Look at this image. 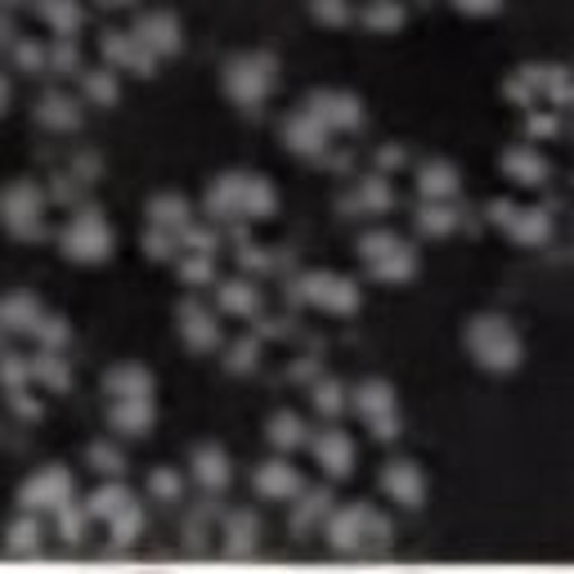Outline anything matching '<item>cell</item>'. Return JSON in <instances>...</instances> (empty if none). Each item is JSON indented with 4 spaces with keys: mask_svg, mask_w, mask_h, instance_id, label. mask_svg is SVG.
I'll return each instance as SVG.
<instances>
[{
    "mask_svg": "<svg viewBox=\"0 0 574 574\" xmlns=\"http://www.w3.org/2000/svg\"><path fill=\"white\" fill-rule=\"evenodd\" d=\"M359 23L372 27V32H391L404 23V0H368L359 10Z\"/></svg>",
    "mask_w": 574,
    "mask_h": 574,
    "instance_id": "cell-40",
    "label": "cell"
},
{
    "mask_svg": "<svg viewBox=\"0 0 574 574\" xmlns=\"http://www.w3.org/2000/svg\"><path fill=\"white\" fill-rule=\"evenodd\" d=\"M256 359H261V337L248 328L243 337H233L229 342V351H225V364L233 368V372H248V368H256Z\"/></svg>",
    "mask_w": 574,
    "mask_h": 574,
    "instance_id": "cell-44",
    "label": "cell"
},
{
    "mask_svg": "<svg viewBox=\"0 0 574 574\" xmlns=\"http://www.w3.org/2000/svg\"><path fill=\"white\" fill-rule=\"evenodd\" d=\"M45 68L59 72V77L81 72V45H77V36H55L50 50H45Z\"/></svg>",
    "mask_w": 574,
    "mask_h": 574,
    "instance_id": "cell-41",
    "label": "cell"
},
{
    "mask_svg": "<svg viewBox=\"0 0 574 574\" xmlns=\"http://www.w3.org/2000/svg\"><path fill=\"white\" fill-rule=\"evenodd\" d=\"M310 404L323 413V417H337L342 409H346V387H342V381L337 377H314L310 381Z\"/></svg>",
    "mask_w": 574,
    "mask_h": 574,
    "instance_id": "cell-38",
    "label": "cell"
},
{
    "mask_svg": "<svg viewBox=\"0 0 574 574\" xmlns=\"http://www.w3.org/2000/svg\"><path fill=\"white\" fill-rule=\"evenodd\" d=\"M310 10L319 23H332V27L351 23V0H310Z\"/></svg>",
    "mask_w": 574,
    "mask_h": 574,
    "instance_id": "cell-51",
    "label": "cell"
},
{
    "mask_svg": "<svg viewBox=\"0 0 574 574\" xmlns=\"http://www.w3.org/2000/svg\"><path fill=\"white\" fill-rule=\"evenodd\" d=\"M81 77V90H85V100H94V104H113L117 100V68H108V64H100V68H81L77 72Z\"/></svg>",
    "mask_w": 574,
    "mask_h": 574,
    "instance_id": "cell-37",
    "label": "cell"
},
{
    "mask_svg": "<svg viewBox=\"0 0 574 574\" xmlns=\"http://www.w3.org/2000/svg\"><path fill=\"white\" fill-rule=\"evenodd\" d=\"M5 100H10V81L0 77V108H5Z\"/></svg>",
    "mask_w": 574,
    "mask_h": 574,
    "instance_id": "cell-57",
    "label": "cell"
},
{
    "mask_svg": "<svg viewBox=\"0 0 574 574\" xmlns=\"http://www.w3.org/2000/svg\"><path fill=\"white\" fill-rule=\"evenodd\" d=\"M10 409L19 417H41V400L27 391V387H10Z\"/></svg>",
    "mask_w": 574,
    "mask_h": 574,
    "instance_id": "cell-52",
    "label": "cell"
},
{
    "mask_svg": "<svg viewBox=\"0 0 574 574\" xmlns=\"http://www.w3.org/2000/svg\"><path fill=\"white\" fill-rule=\"evenodd\" d=\"M498 167H503L516 184H548V175H552L548 158L535 149V144H512V149H503Z\"/></svg>",
    "mask_w": 574,
    "mask_h": 574,
    "instance_id": "cell-20",
    "label": "cell"
},
{
    "mask_svg": "<svg viewBox=\"0 0 574 574\" xmlns=\"http://www.w3.org/2000/svg\"><path fill=\"white\" fill-rule=\"evenodd\" d=\"M59 243H64L68 261H104V256H113V225H108V216L94 203H81L64 220Z\"/></svg>",
    "mask_w": 574,
    "mask_h": 574,
    "instance_id": "cell-6",
    "label": "cell"
},
{
    "mask_svg": "<svg viewBox=\"0 0 574 574\" xmlns=\"http://www.w3.org/2000/svg\"><path fill=\"white\" fill-rule=\"evenodd\" d=\"M306 445L314 449V462L328 475H337V481H342V475H351V467H355V440L346 436L342 426H323L319 436H310Z\"/></svg>",
    "mask_w": 574,
    "mask_h": 574,
    "instance_id": "cell-16",
    "label": "cell"
},
{
    "mask_svg": "<svg viewBox=\"0 0 574 574\" xmlns=\"http://www.w3.org/2000/svg\"><path fill=\"white\" fill-rule=\"evenodd\" d=\"M301 471L292 467V458H265L256 471H252V490L269 503H292L301 494Z\"/></svg>",
    "mask_w": 574,
    "mask_h": 574,
    "instance_id": "cell-11",
    "label": "cell"
},
{
    "mask_svg": "<svg viewBox=\"0 0 574 574\" xmlns=\"http://www.w3.org/2000/svg\"><path fill=\"white\" fill-rule=\"evenodd\" d=\"M175 328H180V337L194 346V351L220 346V319H216V310H207V306L194 301V297H184V301L175 306Z\"/></svg>",
    "mask_w": 574,
    "mask_h": 574,
    "instance_id": "cell-14",
    "label": "cell"
},
{
    "mask_svg": "<svg viewBox=\"0 0 574 574\" xmlns=\"http://www.w3.org/2000/svg\"><path fill=\"white\" fill-rule=\"evenodd\" d=\"M36 314H41V301L27 287H14V292L0 297V332H32Z\"/></svg>",
    "mask_w": 574,
    "mask_h": 574,
    "instance_id": "cell-29",
    "label": "cell"
},
{
    "mask_svg": "<svg viewBox=\"0 0 574 574\" xmlns=\"http://www.w3.org/2000/svg\"><path fill=\"white\" fill-rule=\"evenodd\" d=\"M104 5H130V0H104Z\"/></svg>",
    "mask_w": 574,
    "mask_h": 574,
    "instance_id": "cell-58",
    "label": "cell"
},
{
    "mask_svg": "<svg viewBox=\"0 0 574 574\" xmlns=\"http://www.w3.org/2000/svg\"><path fill=\"white\" fill-rule=\"evenodd\" d=\"M108 422L122 436H144V431L158 422V404H153V395H117V400H108Z\"/></svg>",
    "mask_w": 574,
    "mask_h": 574,
    "instance_id": "cell-18",
    "label": "cell"
},
{
    "mask_svg": "<svg viewBox=\"0 0 574 574\" xmlns=\"http://www.w3.org/2000/svg\"><path fill=\"white\" fill-rule=\"evenodd\" d=\"M381 490L391 494V503L413 512L426 498V475H422V467L413 458H391V462H381Z\"/></svg>",
    "mask_w": 574,
    "mask_h": 574,
    "instance_id": "cell-13",
    "label": "cell"
},
{
    "mask_svg": "<svg viewBox=\"0 0 574 574\" xmlns=\"http://www.w3.org/2000/svg\"><path fill=\"white\" fill-rule=\"evenodd\" d=\"M194 481L207 490V494H220L229 481H233V467H229V454L220 449V445H203L198 454H194Z\"/></svg>",
    "mask_w": 574,
    "mask_h": 574,
    "instance_id": "cell-22",
    "label": "cell"
},
{
    "mask_svg": "<svg viewBox=\"0 0 574 574\" xmlns=\"http://www.w3.org/2000/svg\"><path fill=\"white\" fill-rule=\"evenodd\" d=\"M144 216H149V225H162V229H180L188 216H194V207H188L184 194H153L149 207H144Z\"/></svg>",
    "mask_w": 574,
    "mask_h": 574,
    "instance_id": "cell-35",
    "label": "cell"
},
{
    "mask_svg": "<svg viewBox=\"0 0 574 574\" xmlns=\"http://www.w3.org/2000/svg\"><path fill=\"white\" fill-rule=\"evenodd\" d=\"M36 122L50 126V130H72V126L81 122L77 94H68V90H45L41 100H36Z\"/></svg>",
    "mask_w": 574,
    "mask_h": 574,
    "instance_id": "cell-23",
    "label": "cell"
},
{
    "mask_svg": "<svg viewBox=\"0 0 574 574\" xmlns=\"http://www.w3.org/2000/svg\"><path fill=\"white\" fill-rule=\"evenodd\" d=\"M45 203L50 194L36 180H10L0 188V225L14 238H41L45 233Z\"/></svg>",
    "mask_w": 574,
    "mask_h": 574,
    "instance_id": "cell-7",
    "label": "cell"
},
{
    "mask_svg": "<svg viewBox=\"0 0 574 574\" xmlns=\"http://www.w3.org/2000/svg\"><path fill=\"white\" fill-rule=\"evenodd\" d=\"M32 10L55 27V36H77V27L85 23L81 0H32Z\"/></svg>",
    "mask_w": 574,
    "mask_h": 574,
    "instance_id": "cell-31",
    "label": "cell"
},
{
    "mask_svg": "<svg viewBox=\"0 0 574 574\" xmlns=\"http://www.w3.org/2000/svg\"><path fill=\"white\" fill-rule=\"evenodd\" d=\"M454 5H458L462 14H494L503 0H454Z\"/></svg>",
    "mask_w": 574,
    "mask_h": 574,
    "instance_id": "cell-55",
    "label": "cell"
},
{
    "mask_svg": "<svg viewBox=\"0 0 574 574\" xmlns=\"http://www.w3.org/2000/svg\"><path fill=\"white\" fill-rule=\"evenodd\" d=\"M104 395L117 400V395H153V372L144 364H117L104 372Z\"/></svg>",
    "mask_w": 574,
    "mask_h": 574,
    "instance_id": "cell-28",
    "label": "cell"
},
{
    "mask_svg": "<svg viewBox=\"0 0 574 574\" xmlns=\"http://www.w3.org/2000/svg\"><path fill=\"white\" fill-rule=\"evenodd\" d=\"M32 381H45L50 391H68L72 387V372H68V359L50 346H36L32 355Z\"/></svg>",
    "mask_w": 574,
    "mask_h": 574,
    "instance_id": "cell-32",
    "label": "cell"
},
{
    "mask_svg": "<svg viewBox=\"0 0 574 574\" xmlns=\"http://www.w3.org/2000/svg\"><path fill=\"white\" fill-rule=\"evenodd\" d=\"M175 269L188 287H207V283H216V252H180Z\"/></svg>",
    "mask_w": 574,
    "mask_h": 574,
    "instance_id": "cell-39",
    "label": "cell"
},
{
    "mask_svg": "<svg viewBox=\"0 0 574 574\" xmlns=\"http://www.w3.org/2000/svg\"><path fill=\"white\" fill-rule=\"evenodd\" d=\"M45 543V530H41V516L36 512H23L14 525H10V535H5V548L14 556H36Z\"/></svg>",
    "mask_w": 574,
    "mask_h": 574,
    "instance_id": "cell-36",
    "label": "cell"
},
{
    "mask_svg": "<svg viewBox=\"0 0 574 574\" xmlns=\"http://www.w3.org/2000/svg\"><path fill=\"white\" fill-rule=\"evenodd\" d=\"M203 203H207L211 220L238 225V220H265L278 207V194H274L269 175H261V171H220V175H211Z\"/></svg>",
    "mask_w": 574,
    "mask_h": 574,
    "instance_id": "cell-1",
    "label": "cell"
},
{
    "mask_svg": "<svg viewBox=\"0 0 574 574\" xmlns=\"http://www.w3.org/2000/svg\"><path fill=\"white\" fill-rule=\"evenodd\" d=\"M462 342H467L471 359L481 368H490V372H512L520 364V355H525L516 323L503 319V314H475L467 323V332H462Z\"/></svg>",
    "mask_w": 574,
    "mask_h": 574,
    "instance_id": "cell-3",
    "label": "cell"
},
{
    "mask_svg": "<svg viewBox=\"0 0 574 574\" xmlns=\"http://www.w3.org/2000/svg\"><path fill=\"white\" fill-rule=\"evenodd\" d=\"M32 337H36V346L64 351V342H68V323H64V314L41 310V314H36V323H32Z\"/></svg>",
    "mask_w": 574,
    "mask_h": 574,
    "instance_id": "cell-45",
    "label": "cell"
},
{
    "mask_svg": "<svg viewBox=\"0 0 574 574\" xmlns=\"http://www.w3.org/2000/svg\"><path fill=\"white\" fill-rule=\"evenodd\" d=\"M283 144L292 153H306V158H323L328 153V144H332V130L301 104L297 113H287L283 117Z\"/></svg>",
    "mask_w": 574,
    "mask_h": 574,
    "instance_id": "cell-12",
    "label": "cell"
},
{
    "mask_svg": "<svg viewBox=\"0 0 574 574\" xmlns=\"http://www.w3.org/2000/svg\"><path fill=\"white\" fill-rule=\"evenodd\" d=\"M108 535H113V548H130V543L144 535V512H139V503L122 507V512L108 520Z\"/></svg>",
    "mask_w": 574,
    "mask_h": 574,
    "instance_id": "cell-42",
    "label": "cell"
},
{
    "mask_svg": "<svg viewBox=\"0 0 574 574\" xmlns=\"http://www.w3.org/2000/svg\"><path fill=\"white\" fill-rule=\"evenodd\" d=\"M10 45H14V64H19L23 72L45 68V45H41V41H32V36H14Z\"/></svg>",
    "mask_w": 574,
    "mask_h": 574,
    "instance_id": "cell-50",
    "label": "cell"
},
{
    "mask_svg": "<svg viewBox=\"0 0 574 574\" xmlns=\"http://www.w3.org/2000/svg\"><path fill=\"white\" fill-rule=\"evenodd\" d=\"M225 81V94L233 104H243V108H261L269 100V90L278 81V59L269 50H243V55H233L220 72Z\"/></svg>",
    "mask_w": 574,
    "mask_h": 574,
    "instance_id": "cell-5",
    "label": "cell"
},
{
    "mask_svg": "<svg viewBox=\"0 0 574 574\" xmlns=\"http://www.w3.org/2000/svg\"><path fill=\"white\" fill-rule=\"evenodd\" d=\"M72 494H77V481H72V471L68 467H41V471H32L27 481H23V490H19V507L23 512H59L64 503H72Z\"/></svg>",
    "mask_w": 574,
    "mask_h": 574,
    "instance_id": "cell-8",
    "label": "cell"
},
{
    "mask_svg": "<svg viewBox=\"0 0 574 574\" xmlns=\"http://www.w3.org/2000/svg\"><path fill=\"white\" fill-rule=\"evenodd\" d=\"M90 467L100 475H122L126 471V454L117 445H108V440H94L90 445Z\"/></svg>",
    "mask_w": 574,
    "mask_h": 574,
    "instance_id": "cell-48",
    "label": "cell"
},
{
    "mask_svg": "<svg viewBox=\"0 0 574 574\" xmlns=\"http://www.w3.org/2000/svg\"><path fill=\"white\" fill-rule=\"evenodd\" d=\"M55 520H59V539H64L68 548H77V543L85 539V525H90V512H85V507H77V503H64V507L55 512Z\"/></svg>",
    "mask_w": 574,
    "mask_h": 574,
    "instance_id": "cell-46",
    "label": "cell"
},
{
    "mask_svg": "<svg viewBox=\"0 0 574 574\" xmlns=\"http://www.w3.org/2000/svg\"><path fill=\"white\" fill-rule=\"evenodd\" d=\"M216 306H220L225 314L252 319V314L261 310V287H256V278H243V274L220 278V283H216Z\"/></svg>",
    "mask_w": 574,
    "mask_h": 574,
    "instance_id": "cell-21",
    "label": "cell"
},
{
    "mask_svg": "<svg viewBox=\"0 0 574 574\" xmlns=\"http://www.w3.org/2000/svg\"><path fill=\"white\" fill-rule=\"evenodd\" d=\"M368 431L377 440H400V413H381V417H368Z\"/></svg>",
    "mask_w": 574,
    "mask_h": 574,
    "instance_id": "cell-53",
    "label": "cell"
},
{
    "mask_svg": "<svg viewBox=\"0 0 574 574\" xmlns=\"http://www.w3.org/2000/svg\"><path fill=\"white\" fill-rule=\"evenodd\" d=\"M149 494H153L158 503H180V498H184V475H180V467H153V471H149Z\"/></svg>",
    "mask_w": 574,
    "mask_h": 574,
    "instance_id": "cell-43",
    "label": "cell"
},
{
    "mask_svg": "<svg viewBox=\"0 0 574 574\" xmlns=\"http://www.w3.org/2000/svg\"><path fill=\"white\" fill-rule=\"evenodd\" d=\"M323 535L337 552H381L391 543V520L372 503H351L323 516Z\"/></svg>",
    "mask_w": 574,
    "mask_h": 574,
    "instance_id": "cell-2",
    "label": "cell"
},
{
    "mask_svg": "<svg viewBox=\"0 0 574 574\" xmlns=\"http://www.w3.org/2000/svg\"><path fill=\"white\" fill-rule=\"evenodd\" d=\"M0 381L10 387H27L32 381V355H19V351H0Z\"/></svg>",
    "mask_w": 574,
    "mask_h": 574,
    "instance_id": "cell-47",
    "label": "cell"
},
{
    "mask_svg": "<svg viewBox=\"0 0 574 574\" xmlns=\"http://www.w3.org/2000/svg\"><path fill=\"white\" fill-rule=\"evenodd\" d=\"M269 445L274 449H283V454H292V449H301L310 436H306V422H301V413H292V409H278L274 417H269Z\"/></svg>",
    "mask_w": 574,
    "mask_h": 574,
    "instance_id": "cell-33",
    "label": "cell"
},
{
    "mask_svg": "<svg viewBox=\"0 0 574 574\" xmlns=\"http://www.w3.org/2000/svg\"><path fill=\"white\" fill-rule=\"evenodd\" d=\"M507 233L516 238V243H525V248L548 243V238H552V216H548V207H520V203H516V211L507 216Z\"/></svg>",
    "mask_w": 574,
    "mask_h": 574,
    "instance_id": "cell-24",
    "label": "cell"
},
{
    "mask_svg": "<svg viewBox=\"0 0 574 574\" xmlns=\"http://www.w3.org/2000/svg\"><path fill=\"white\" fill-rule=\"evenodd\" d=\"M283 297H292L301 306H319V310H332V314H351L359 310L364 292H359V283L337 274V269H301L283 283Z\"/></svg>",
    "mask_w": 574,
    "mask_h": 574,
    "instance_id": "cell-4",
    "label": "cell"
},
{
    "mask_svg": "<svg viewBox=\"0 0 574 574\" xmlns=\"http://www.w3.org/2000/svg\"><path fill=\"white\" fill-rule=\"evenodd\" d=\"M346 207L359 211V216H387L395 207V188L381 171H368V175H355L351 194H346Z\"/></svg>",
    "mask_w": 574,
    "mask_h": 574,
    "instance_id": "cell-17",
    "label": "cell"
},
{
    "mask_svg": "<svg viewBox=\"0 0 574 574\" xmlns=\"http://www.w3.org/2000/svg\"><path fill=\"white\" fill-rule=\"evenodd\" d=\"M0 5H19V0H0Z\"/></svg>",
    "mask_w": 574,
    "mask_h": 574,
    "instance_id": "cell-59",
    "label": "cell"
},
{
    "mask_svg": "<svg viewBox=\"0 0 574 574\" xmlns=\"http://www.w3.org/2000/svg\"><path fill=\"white\" fill-rule=\"evenodd\" d=\"M144 252H149V256H158V261L175 256V252H180V238H175V229L149 225V229H144Z\"/></svg>",
    "mask_w": 574,
    "mask_h": 574,
    "instance_id": "cell-49",
    "label": "cell"
},
{
    "mask_svg": "<svg viewBox=\"0 0 574 574\" xmlns=\"http://www.w3.org/2000/svg\"><path fill=\"white\" fill-rule=\"evenodd\" d=\"M355 409H359V417L368 422V417H381V413H400V400H395V387L387 377H364L359 387H355V400H351Z\"/></svg>",
    "mask_w": 574,
    "mask_h": 574,
    "instance_id": "cell-26",
    "label": "cell"
},
{
    "mask_svg": "<svg viewBox=\"0 0 574 574\" xmlns=\"http://www.w3.org/2000/svg\"><path fill=\"white\" fill-rule=\"evenodd\" d=\"M417 194L422 198H454L458 194V167L445 158L417 162Z\"/></svg>",
    "mask_w": 574,
    "mask_h": 574,
    "instance_id": "cell-27",
    "label": "cell"
},
{
    "mask_svg": "<svg viewBox=\"0 0 574 574\" xmlns=\"http://www.w3.org/2000/svg\"><path fill=\"white\" fill-rule=\"evenodd\" d=\"M135 498H130V490L117 481V475H113V481H104L100 490H94L90 494V503H85V512H90V520H113L122 507H130Z\"/></svg>",
    "mask_w": 574,
    "mask_h": 574,
    "instance_id": "cell-34",
    "label": "cell"
},
{
    "mask_svg": "<svg viewBox=\"0 0 574 574\" xmlns=\"http://www.w3.org/2000/svg\"><path fill=\"white\" fill-rule=\"evenodd\" d=\"M306 108L328 126V130H355L364 122V100L355 90H342V85H319L310 90Z\"/></svg>",
    "mask_w": 574,
    "mask_h": 574,
    "instance_id": "cell-9",
    "label": "cell"
},
{
    "mask_svg": "<svg viewBox=\"0 0 574 574\" xmlns=\"http://www.w3.org/2000/svg\"><path fill=\"white\" fill-rule=\"evenodd\" d=\"M364 265H368V274L381 278V283H409V278L417 274V248L404 243V238H395L387 252H377V256L364 261Z\"/></svg>",
    "mask_w": 574,
    "mask_h": 574,
    "instance_id": "cell-19",
    "label": "cell"
},
{
    "mask_svg": "<svg viewBox=\"0 0 574 574\" xmlns=\"http://www.w3.org/2000/svg\"><path fill=\"white\" fill-rule=\"evenodd\" d=\"M458 220H462V207H454L449 198H422L417 203V211H413V225L422 229V233H449V229H458Z\"/></svg>",
    "mask_w": 574,
    "mask_h": 574,
    "instance_id": "cell-30",
    "label": "cell"
},
{
    "mask_svg": "<svg viewBox=\"0 0 574 574\" xmlns=\"http://www.w3.org/2000/svg\"><path fill=\"white\" fill-rule=\"evenodd\" d=\"M130 32L149 45L158 59L171 55V50H180V41H184V27H180V19L171 10H139L135 23H130Z\"/></svg>",
    "mask_w": 574,
    "mask_h": 574,
    "instance_id": "cell-15",
    "label": "cell"
},
{
    "mask_svg": "<svg viewBox=\"0 0 574 574\" xmlns=\"http://www.w3.org/2000/svg\"><path fill=\"white\" fill-rule=\"evenodd\" d=\"M220 539H225V552H229V556H252V552L261 548V520H256L248 507H238V512H229Z\"/></svg>",
    "mask_w": 574,
    "mask_h": 574,
    "instance_id": "cell-25",
    "label": "cell"
},
{
    "mask_svg": "<svg viewBox=\"0 0 574 574\" xmlns=\"http://www.w3.org/2000/svg\"><path fill=\"white\" fill-rule=\"evenodd\" d=\"M100 50H104V64L117 68V72H139V77H149L158 68V55L144 45L130 27H104L100 36Z\"/></svg>",
    "mask_w": 574,
    "mask_h": 574,
    "instance_id": "cell-10",
    "label": "cell"
},
{
    "mask_svg": "<svg viewBox=\"0 0 574 574\" xmlns=\"http://www.w3.org/2000/svg\"><path fill=\"white\" fill-rule=\"evenodd\" d=\"M556 113H530V135L535 139H548V135H556Z\"/></svg>",
    "mask_w": 574,
    "mask_h": 574,
    "instance_id": "cell-54",
    "label": "cell"
},
{
    "mask_svg": "<svg viewBox=\"0 0 574 574\" xmlns=\"http://www.w3.org/2000/svg\"><path fill=\"white\" fill-rule=\"evenodd\" d=\"M377 158H381V167H404V162H409V153H404V144H387V149H381Z\"/></svg>",
    "mask_w": 574,
    "mask_h": 574,
    "instance_id": "cell-56",
    "label": "cell"
}]
</instances>
